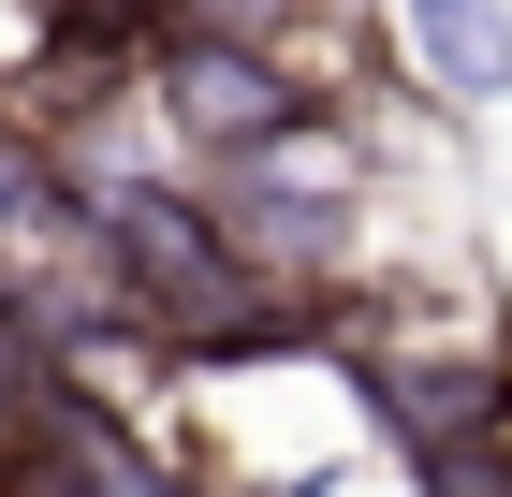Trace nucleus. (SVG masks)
<instances>
[{"label": "nucleus", "mask_w": 512, "mask_h": 497, "mask_svg": "<svg viewBox=\"0 0 512 497\" xmlns=\"http://www.w3.org/2000/svg\"><path fill=\"white\" fill-rule=\"evenodd\" d=\"M395 15H410V59L454 103H512V0H395Z\"/></svg>", "instance_id": "obj_5"}, {"label": "nucleus", "mask_w": 512, "mask_h": 497, "mask_svg": "<svg viewBox=\"0 0 512 497\" xmlns=\"http://www.w3.org/2000/svg\"><path fill=\"white\" fill-rule=\"evenodd\" d=\"M30 30H88V44H147L161 0H30Z\"/></svg>", "instance_id": "obj_7"}, {"label": "nucleus", "mask_w": 512, "mask_h": 497, "mask_svg": "<svg viewBox=\"0 0 512 497\" xmlns=\"http://www.w3.org/2000/svg\"><path fill=\"white\" fill-rule=\"evenodd\" d=\"M132 103H147V132L191 176H220V161H249V147H278L293 117H322L337 88L293 59V44H220V30H147L132 44Z\"/></svg>", "instance_id": "obj_3"}, {"label": "nucleus", "mask_w": 512, "mask_h": 497, "mask_svg": "<svg viewBox=\"0 0 512 497\" xmlns=\"http://www.w3.org/2000/svg\"><path fill=\"white\" fill-rule=\"evenodd\" d=\"M322 351L395 454L512 439V337H483L469 307H322Z\"/></svg>", "instance_id": "obj_2"}, {"label": "nucleus", "mask_w": 512, "mask_h": 497, "mask_svg": "<svg viewBox=\"0 0 512 497\" xmlns=\"http://www.w3.org/2000/svg\"><path fill=\"white\" fill-rule=\"evenodd\" d=\"M161 30H220V44H293L308 0H161Z\"/></svg>", "instance_id": "obj_6"}, {"label": "nucleus", "mask_w": 512, "mask_h": 497, "mask_svg": "<svg viewBox=\"0 0 512 497\" xmlns=\"http://www.w3.org/2000/svg\"><path fill=\"white\" fill-rule=\"evenodd\" d=\"M191 191H205V220H220V249H235L278 307H308V322L337 307L352 234H366V147H352V117H337V103L293 117L278 147H249V161H220V176H191Z\"/></svg>", "instance_id": "obj_1"}, {"label": "nucleus", "mask_w": 512, "mask_h": 497, "mask_svg": "<svg viewBox=\"0 0 512 497\" xmlns=\"http://www.w3.org/2000/svg\"><path fill=\"white\" fill-rule=\"evenodd\" d=\"M0 497H205V468H176L74 366H0Z\"/></svg>", "instance_id": "obj_4"}]
</instances>
